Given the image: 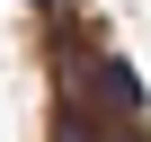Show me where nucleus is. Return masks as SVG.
<instances>
[{"mask_svg": "<svg viewBox=\"0 0 151 142\" xmlns=\"http://www.w3.org/2000/svg\"><path fill=\"white\" fill-rule=\"evenodd\" d=\"M133 142H151V133H133Z\"/></svg>", "mask_w": 151, "mask_h": 142, "instance_id": "2", "label": "nucleus"}, {"mask_svg": "<svg viewBox=\"0 0 151 142\" xmlns=\"http://www.w3.org/2000/svg\"><path fill=\"white\" fill-rule=\"evenodd\" d=\"M27 9H45V0H27Z\"/></svg>", "mask_w": 151, "mask_h": 142, "instance_id": "1", "label": "nucleus"}]
</instances>
